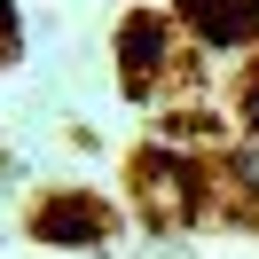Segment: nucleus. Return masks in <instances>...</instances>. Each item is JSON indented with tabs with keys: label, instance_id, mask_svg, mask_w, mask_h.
<instances>
[{
	"label": "nucleus",
	"instance_id": "7ed1b4c3",
	"mask_svg": "<svg viewBox=\"0 0 259 259\" xmlns=\"http://www.w3.org/2000/svg\"><path fill=\"white\" fill-rule=\"evenodd\" d=\"M32 236H39V243H71V251H87V243H110V236H118V212L102 204V196L55 189V196H39Z\"/></svg>",
	"mask_w": 259,
	"mask_h": 259
},
{
	"label": "nucleus",
	"instance_id": "f03ea898",
	"mask_svg": "<svg viewBox=\"0 0 259 259\" xmlns=\"http://www.w3.org/2000/svg\"><path fill=\"white\" fill-rule=\"evenodd\" d=\"M173 32L181 24H165V16H126L118 24V87H126L134 102H149L165 87V71H173Z\"/></svg>",
	"mask_w": 259,
	"mask_h": 259
},
{
	"label": "nucleus",
	"instance_id": "f257e3e1",
	"mask_svg": "<svg viewBox=\"0 0 259 259\" xmlns=\"http://www.w3.org/2000/svg\"><path fill=\"white\" fill-rule=\"evenodd\" d=\"M134 196H142V212L157 228H181V220L204 212L212 173L189 157V149H142V157H134Z\"/></svg>",
	"mask_w": 259,
	"mask_h": 259
},
{
	"label": "nucleus",
	"instance_id": "0eeeda50",
	"mask_svg": "<svg viewBox=\"0 0 259 259\" xmlns=\"http://www.w3.org/2000/svg\"><path fill=\"white\" fill-rule=\"evenodd\" d=\"M16 39H24V32H16V8H8V0H0V63H8V55H16Z\"/></svg>",
	"mask_w": 259,
	"mask_h": 259
},
{
	"label": "nucleus",
	"instance_id": "20e7f679",
	"mask_svg": "<svg viewBox=\"0 0 259 259\" xmlns=\"http://www.w3.org/2000/svg\"><path fill=\"white\" fill-rule=\"evenodd\" d=\"M173 24L196 48H251L259 39V0H181Z\"/></svg>",
	"mask_w": 259,
	"mask_h": 259
},
{
	"label": "nucleus",
	"instance_id": "39448f33",
	"mask_svg": "<svg viewBox=\"0 0 259 259\" xmlns=\"http://www.w3.org/2000/svg\"><path fill=\"white\" fill-rule=\"evenodd\" d=\"M220 173L236 181V196H259V142H251V134H243V142L220 157Z\"/></svg>",
	"mask_w": 259,
	"mask_h": 259
},
{
	"label": "nucleus",
	"instance_id": "423d86ee",
	"mask_svg": "<svg viewBox=\"0 0 259 259\" xmlns=\"http://www.w3.org/2000/svg\"><path fill=\"white\" fill-rule=\"evenodd\" d=\"M236 110H243V134L259 142V63L243 71V95H236Z\"/></svg>",
	"mask_w": 259,
	"mask_h": 259
}]
</instances>
